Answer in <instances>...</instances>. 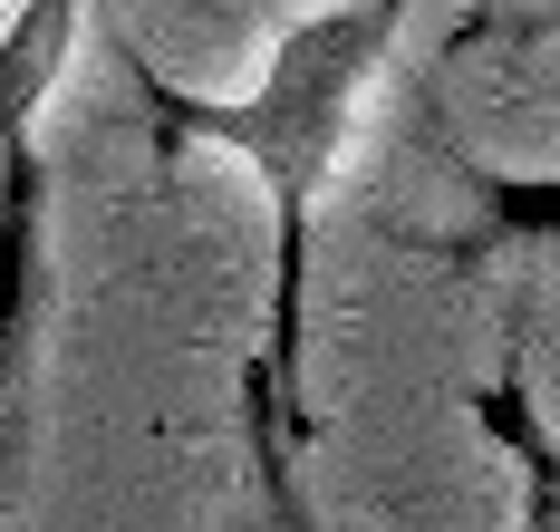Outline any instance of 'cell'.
Masks as SVG:
<instances>
[{"mask_svg": "<svg viewBox=\"0 0 560 532\" xmlns=\"http://www.w3.org/2000/svg\"><path fill=\"white\" fill-rule=\"evenodd\" d=\"M425 0H329L310 20H290L271 59L252 78V97H213L155 68L136 39L116 49L126 97L145 117L155 175L184 155H242L261 194H271V291H261V349L242 378V426H252V474L280 523L300 513V455H310V252H319V194L338 184L348 126L368 107V88L387 78L396 39Z\"/></svg>", "mask_w": 560, "mask_h": 532, "instance_id": "1", "label": "cell"}, {"mask_svg": "<svg viewBox=\"0 0 560 532\" xmlns=\"http://www.w3.org/2000/svg\"><path fill=\"white\" fill-rule=\"evenodd\" d=\"M88 0H20L0 30V513L20 494L30 446V368L49 320V97L78 49Z\"/></svg>", "mask_w": 560, "mask_h": 532, "instance_id": "2", "label": "cell"}]
</instances>
